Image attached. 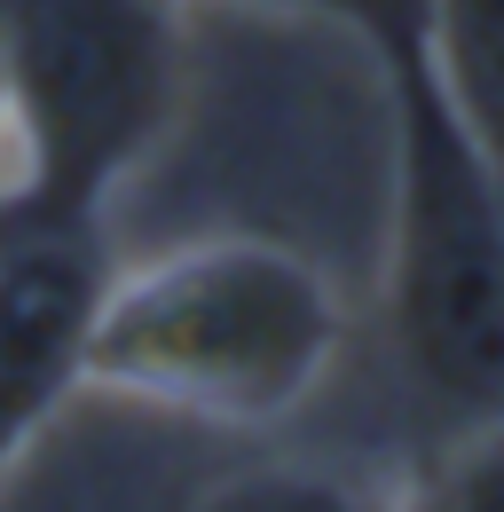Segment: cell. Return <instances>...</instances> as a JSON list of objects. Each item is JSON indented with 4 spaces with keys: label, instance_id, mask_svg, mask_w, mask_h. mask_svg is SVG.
I'll use <instances>...</instances> for the list:
<instances>
[{
    "label": "cell",
    "instance_id": "cell-1",
    "mask_svg": "<svg viewBox=\"0 0 504 512\" xmlns=\"http://www.w3.org/2000/svg\"><path fill=\"white\" fill-rule=\"evenodd\" d=\"M347 308L308 253L276 237H189L111 268L79 394H119L182 426H276L331 379Z\"/></svg>",
    "mask_w": 504,
    "mask_h": 512
},
{
    "label": "cell",
    "instance_id": "cell-2",
    "mask_svg": "<svg viewBox=\"0 0 504 512\" xmlns=\"http://www.w3.org/2000/svg\"><path fill=\"white\" fill-rule=\"evenodd\" d=\"M386 95V323L410 379L465 418L504 410V182L449 103L426 0H371L347 24Z\"/></svg>",
    "mask_w": 504,
    "mask_h": 512
},
{
    "label": "cell",
    "instance_id": "cell-3",
    "mask_svg": "<svg viewBox=\"0 0 504 512\" xmlns=\"http://www.w3.org/2000/svg\"><path fill=\"white\" fill-rule=\"evenodd\" d=\"M8 190L103 221L182 111V0H0Z\"/></svg>",
    "mask_w": 504,
    "mask_h": 512
},
{
    "label": "cell",
    "instance_id": "cell-4",
    "mask_svg": "<svg viewBox=\"0 0 504 512\" xmlns=\"http://www.w3.org/2000/svg\"><path fill=\"white\" fill-rule=\"evenodd\" d=\"M111 292L103 221L0 197V449L24 442L79 394L87 331Z\"/></svg>",
    "mask_w": 504,
    "mask_h": 512
},
{
    "label": "cell",
    "instance_id": "cell-5",
    "mask_svg": "<svg viewBox=\"0 0 504 512\" xmlns=\"http://www.w3.org/2000/svg\"><path fill=\"white\" fill-rule=\"evenodd\" d=\"M426 40L449 103L504 182V0H426Z\"/></svg>",
    "mask_w": 504,
    "mask_h": 512
},
{
    "label": "cell",
    "instance_id": "cell-6",
    "mask_svg": "<svg viewBox=\"0 0 504 512\" xmlns=\"http://www.w3.org/2000/svg\"><path fill=\"white\" fill-rule=\"evenodd\" d=\"M394 489H378L347 465H315V457H284V465H245L229 481H205L182 512H386Z\"/></svg>",
    "mask_w": 504,
    "mask_h": 512
},
{
    "label": "cell",
    "instance_id": "cell-7",
    "mask_svg": "<svg viewBox=\"0 0 504 512\" xmlns=\"http://www.w3.org/2000/svg\"><path fill=\"white\" fill-rule=\"evenodd\" d=\"M386 512H504V410L473 418L441 457H426L386 497Z\"/></svg>",
    "mask_w": 504,
    "mask_h": 512
},
{
    "label": "cell",
    "instance_id": "cell-8",
    "mask_svg": "<svg viewBox=\"0 0 504 512\" xmlns=\"http://www.w3.org/2000/svg\"><path fill=\"white\" fill-rule=\"evenodd\" d=\"M229 8H260V16H323V24H355L371 0H229Z\"/></svg>",
    "mask_w": 504,
    "mask_h": 512
},
{
    "label": "cell",
    "instance_id": "cell-9",
    "mask_svg": "<svg viewBox=\"0 0 504 512\" xmlns=\"http://www.w3.org/2000/svg\"><path fill=\"white\" fill-rule=\"evenodd\" d=\"M0 190H8V103H0Z\"/></svg>",
    "mask_w": 504,
    "mask_h": 512
}]
</instances>
